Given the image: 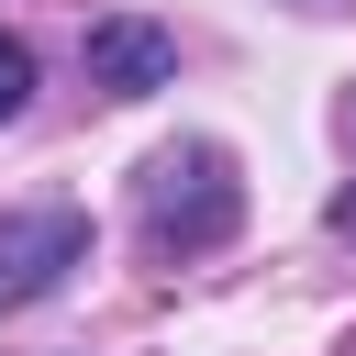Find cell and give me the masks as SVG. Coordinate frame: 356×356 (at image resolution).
<instances>
[{"label": "cell", "instance_id": "6da1fadb", "mask_svg": "<svg viewBox=\"0 0 356 356\" xmlns=\"http://www.w3.org/2000/svg\"><path fill=\"white\" fill-rule=\"evenodd\" d=\"M234 222H245V178L222 145H167L145 167V245L156 256H211Z\"/></svg>", "mask_w": 356, "mask_h": 356}, {"label": "cell", "instance_id": "7a4b0ae2", "mask_svg": "<svg viewBox=\"0 0 356 356\" xmlns=\"http://www.w3.org/2000/svg\"><path fill=\"white\" fill-rule=\"evenodd\" d=\"M67 267H89V211L44 200V211H11V222H0V312L44 300Z\"/></svg>", "mask_w": 356, "mask_h": 356}, {"label": "cell", "instance_id": "3957f363", "mask_svg": "<svg viewBox=\"0 0 356 356\" xmlns=\"http://www.w3.org/2000/svg\"><path fill=\"white\" fill-rule=\"evenodd\" d=\"M178 78V33L167 22H100L89 33V89H111V100H145V89H167Z\"/></svg>", "mask_w": 356, "mask_h": 356}, {"label": "cell", "instance_id": "277c9868", "mask_svg": "<svg viewBox=\"0 0 356 356\" xmlns=\"http://www.w3.org/2000/svg\"><path fill=\"white\" fill-rule=\"evenodd\" d=\"M22 100H33V56H22V44H11V33H0V122H11V111H22Z\"/></svg>", "mask_w": 356, "mask_h": 356}, {"label": "cell", "instance_id": "5b68a950", "mask_svg": "<svg viewBox=\"0 0 356 356\" xmlns=\"http://www.w3.org/2000/svg\"><path fill=\"white\" fill-rule=\"evenodd\" d=\"M334 234H356V189H334Z\"/></svg>", "mask_w": 356, "mask_h": 356}]
</instances>
